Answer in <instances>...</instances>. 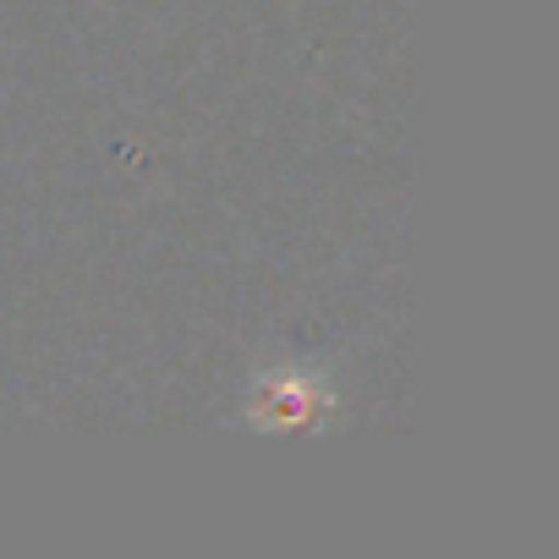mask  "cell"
Wrapping results in <instances>:
<instances>
[{
    "label": "cell",
    "mask_w": 559,
    "mask_h": 559,
    "mask_svg": "<svg viewBox=\"0 0 559 559\" xmlns=\"http://www.w3.org/2000/svg\"><path fill=\"white\" fill-rule=\"evenodd\" d=\"M341 412V395L313 362H274L247 390V428L258 433H319Z\"/></svg>",
    "instance_id": "1"
}]
</instances>
